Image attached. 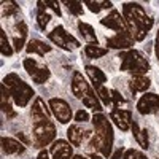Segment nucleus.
Instances as JSON below:
<instances>
[{
	"label": "nucleus",
	"instance_id": "nucleus-1",
	"mask_svg": "<svg viewBox=\"0 0 159 159\" xmlns=\"http://www.w3.org/2000/svg\"><path fill=\"white\" fill-rule=\"evenodd\" d=\"M92 137L89 140V148L96 153H100L105 159H110L113 154V143H115V130L110 119L105 113L92 115Z\"/></svg>",
	"mask_w": 159,
	"mask_h": 159
},
{
	"label": "nucleus",
	"instance_id": "nucleus-2",
	"mask_svg": "<svg viewBox=\"0 0 159 159\" xmlns=\"http://www.w3.org/2000/svg\"><path fill=\"white\" fill-rule=\"evenodd\" d=\"M123 18L127 22L130 34L134 35L135 42H143L150 34L154 19L147 15L145 8L137 2H124L123 3Z\"/></svg>",
	"mask_w": 159,
	"mask_h": 159
},
{
	"label": "nucleus",
	"instance_id": "nucleus-3",
	"mask_svg": "<svg viewBox=\"0 0 159 159\" xmlns=\"http://www.w3.org/2000/svg\"><path fill=\"white\" fill-rule=\"evenodd\" d=\"M2 84H5V88L8 89L10 96H11L16 107L24 108L25 105H29V102L35 97V91L32 89V86H29L18 73L5 75Z\"/></svg>",
	"mask_w": 159,
	"mask_h": 159
},
{
	"label": "nucleus",
	"instance_id": "nucleus-4",
	"mask_svg": "<svg viewBox=\"0 0 159 159\" xmlns=\"http://www.w3.org/2000/svg\"><path fill=\"white\" fill-rule=\"evenodd\" d=\"M119 57H121V65H119V70L130 73L132 76L135 75H147L150 72V61L145 57V54L139 49H127L119 52Z\"/></svg>",
	"mask_w": 159,
	"mask_h": 159
},
{
	"label": "nucleus",
	"instance_id": "nucleus-5",
	"mask_svg": "<svg viewBox=\"0 0 159 159\" xmlns=\"http://www.w3.org/2000/svg\"><path fill=\"white\" fill-rule=\"evenodd\" d=\"M32 135H34V145L38 150H45L46 147H51L57 139V129L51 119H43V121H35L32 126Z\"/></svg>",
	"mask_w": 159,
	"mask_h": 159
},
{
	"label": "nucleus",
	"instance_id": "nucleus-6",
	"mask_svg": "<svg viewBox=\"0 0 159 159\" xmlns=\"http://www.w3.org/2000/svg\"><path fill=\"white\" fill-rule=\"evenodd\" d=\"M46 37H48L49 42H52L57 48L65 49V51H75L76 48H81L80 40H76L72 34H69L62 25H56Z\"/></svg>",
	"mask_w": 159,
	"mask_h": 159
},
{
	"label": "nucleus",
	"instance_id": "nucleus-7",
	"mask_svg": "<svg viewBox=\"0 0 159 159\" xmlns=\"http://www.w3.org/2000/svg\"><path fill=\"white\" fill-rule=\"evenodd\" d=\"M22 65H24L25 72L29 73V76L32 78V81L35 84H45L51 76V70L46 67V65L40 64L38 61H35L32 57H25L22 61Z\"/></svg>",
	"mask_w": 159,
	"mask_h": 159
},
{
	"label": "nucleus",
	"instance_id": "nucleus-8",
	"mask_svg": "<svg viewBox=\"0 0 159 159\" xmlns=\"http://www.w3.org/2000/svg\"><path fill=\"white\" fill-rule=\"evenodd\" d=\"M48 105H49V110L52 113V116L56 118V121L61 123V124H69L72 121V118L75 116L72 113V108L67 100H64L61 97H52L48 100Z\"/></svg>",
	"mask_w": 159,
	"mask_h": 159
},
{
	"label": "nucleus",
	"instance_id": "nucleus-9",
	"mask_svg": "<svg viewBox=\"0 0 159 159\" xmlns=\"http://www.w3.org/2000/svg\"><path fill=\"white\" fill-rule=\"evenodd\" d=\"M137 42L134 35L130 34V30H126V32H119L113 37H108L105 40V48L107 49H118V51H127V49H132Z\"/></svg>",
	"mask_w": 159,
	"mask_h": 159
},
{
	"label": "nucleus",
	"instance_id": "nucleus-10",
	"mask_svg": "<svg viewBox=\"0 0 159 159\" xmlns=\"http://www.w3.org/2000/svg\"><path fill=\"white\" fill-rule=\"evenodd\" d=\"M100 24L103 25V27L115 30L116 34L129 30L127 22H126V19L123 18V13H119V11H118V10H115V8L108 13L107 16H103V18L100 19Z\"/></svg>",
	"mask_w": 159,
	"mask_h": 159
},
{
	"label": "nucleus",
	"instance_id": "nucleus-11",
	"mask_svg": "<svg viewBox=\"0 0 159 159\" xmlns=\"http://www.w3.org/2000/svg\"><path fill=\"white\" fill-rule=\"evenodd\" d=\"M137 111L140 115H154L159 111V96L154 92H145L137 100Z\"/></svg>",
	"mask_w": 159,
	"mask_h": 159
},
{
	"label": "nucleus",
	"instance_id": "nucleus-12",
	"mask_svg": "<svg viewBox=\"0 0 159 159\" xmlns=\"http://www.w3.org/2000/svg\"><path fill=\"white\" fill-rule=\"evenodd\" d=\"M110 118H111V123L123 132H127L132 126V111L129 108H111L110 111Z\"/></svg>",
	"mask_w": 159,
	"mask_h": 159
},
{
	"label": "nucleus",
	"instance_id": "nucleus-13",
	"mask_svg": "<svg viewBox=\"0 0 159 159\" xmlns=\"http://www.w3.org/2000/svg\"><path fill=\"white\" fill-rule=\"evenodd\" d=\"M49 154L51 159H72L73 154V145L69 140H64V139H57L54 143L49 147Z\"/></svg>",
	"mask_w": 159,
	"mask_h": 159
},
{
	"label": "nucleus",
	"instance_id": "nucleus-14",
	"mask_svg": "<svg viewBox=\"0 0 159 159\" xmlns=\"http://www.w3.org/2000/svg\"><path fill=\"white\" fill-rule=\"evenodd\" d=\"M27 34H29V29H27V24L24 21H16L15 25L11 29V40H13V48H15L16 52L22 51V48H25V40H27Z\"/></svg>",
	"mask_w": 159,
	"mask_h": 159
},
{
	"label": "nucleus",
	"instance_id": "nucleus-15",
	"mask_svg": "<svg viewBox=\"0 0 159 159\" xmlns=\"http://www.w3.org/2000/svg\"><path fill=\"white\" fill-rule=\"evenodd\" d=\"M70 89H72V94H73L76 99L83 100L84 96L92 89V86L86 81V78L83 76L81 72L75 70L73 75H72V84H70Z\"/></svg>",
	"mask_w": 159,
	"mask_h": 159
},
{
	"label": "nucleus",
	"instance_id": "nucleus-16",
	"mask_svg": "<svg viewBox=\"0 0 159 159\" xmlns=\"http://www.w3.org/2000/svg\"><path fill=\"white\" fill-rule=\"evenodd\" d=\"M92 130H86L80 124H70L67 129V139L73 147H80L83 143V140H91Z\"/></svg>",
	"mask_w": 159,
	"mask_h": 159
},
{
	"label": "nucleus",
	"instance_id": "nucleus-17",
	"mask_svg": "<svg viewBox=\"0 0 159 159\" xmlns=\"http://www.w3.org/2000/svg\"><path fill=\"white\" fill-rule=\"evenodd\" d=\"M51 110H49V105H46V102L42 97H35L34 103L30 107V116L35 121H43V119H51Z\"/></svg>",
	"mask_w": 159,
	"mask_h": 159
},
{
	"label": "nucleus",
	"instance_id": "nucleus-18",
	"mask_svg": "<svg viewBox=\"0 0 159 159\" xmlns=\"http://www.w3.org/2000/svg\"><path fill=\"white\" fill-rule=\"evenodd\" d=\"M130 130H132V135H134L137 145L142 148V150H148L150 148V132L147 127H140V124L135 121H132V126H130Z\"/></svg>",
	"mask_w": 159,
	"mask_h": 159
},
{
	"label": "nucleus",
	"instance_id": "nucleus-19",
	"mask_svg": "<svg viewBox=\"0 0 159 159\" xmlns=\"http://www.w3.org/2000/svg\"><path fill=\"white\" fill-rule=\"evenodd\" d=\"M84 72H86V76L91 80V86L94 89L105 86V83H107V75L96 65H84Z\"/></svg>",
	"mask_w": 159,
	"mask_h": 159
},
{
	"label": "nucleus",
	"instance_id": "nucleus-20",
	"mask_svg": "<svg viewBox=\"0 0 159 159\" xmlns=\"http://www.w3.org/2000/svg\"><path fill=\"white\" fill-rule=\"evenodd\" d=\"M0 145H2V151L5 154H22L25 151V145L13 137H2Z\"/></svg>",
	"mask_w": 159,
	"mask_h": 159
},
{
	"label": "nucleus",
	"instance_id": "nucleus-21",
	"mask_svg": "<svg viewBox=\"0 0 159 159\" xmlns=\"http://www.w3.org/2000/svg\"><path fill=\"white\" fill-rule=\"evenodd\" d=\"M151 86V80L147 75H135V76H130L129 80V89L132 94H137V92H147Z\"/></svg>",
	"mask_w": 159,
	"mask_h": 159
},
{
	"label": "nucleus",
	"instance_id": "nucleus-22",
	"mask_svg": "<svg viewBox=\"0 0 159 159\" xmlns=\"http://www.w3.org/2000/svg\"><path fill=\"white\" fill-rule=\"evenodd\" d=\"M49 8L46 7V2L43 0H38L37 2V24L40 30H46L48 24L51 21V15H49Z\"/></svg>",
	"mask_w": 159,
	"mask_h": 159
},
{
	"label": "nucleus",
	"instance_id": "nucleus-23",
	"mask_svg": "<svg viewBox=\"0 0 159 159\" xmlns=\"http://www.w3.org/2000/svg\"><path fill=\"white\" fill-rule=\"evenodd\" d=\"M78 32L80 35H83V38L88 42V45H99V38L96 35V30L91 24L84 21H78Z\"/></svg>",
	"mask_w": 159,
	"mask_h": 159
},
{
	"label": "nucleus",
	"instance_id": "nucleus-24",
	"mask_svg": "<svg viewBox=\"0 0 159 159\" xmlns=\"http://www.w3.org/2000/svg\"><path fill=\"white\" fill-rule=\"evenodd\" d=\"M52 48L48 45V43H45V42H42V40H30V42L27 43V46H25V51L29 52V54H37V56H45L46 52H49Z\"/></svg>",
	"mask_w": 159,
	"mask_h": 159
},
{
	"label": "nucleus",
	"instance_id": "nucleus-25",
	"mask_svg": "<svg viewBox=\"0 0 159 159\" xmlns=\"http://www.w3.org/2000/svg\"><path fill=\"white\" fill-rule=\"evenodd\" d=\"M84 7L91 11V13H100L102 10H113V3L111 2H107V0H86V2H83Z\"/></svg>",
	"mask_w": 159,
	"mask_h": 159
},
{
	"label": "nucleus",
	"instance_id": "nucleus-26",
	"mask_svg": "<svg viewBox=\"0 0 159 159\" xmlns=\"http://www.w3.org/2000/svg\"><path fill=\"white\" fill-rule=\"evenodd\" d=\"M11 96H10V92L8 89L5 88V84H2V111L8 116V118H15L16 113L15 110H13V105H11Z\"/></svg>",
	"mask_w": 159,
	"mask_h": 159
},
{
	"label": "nucleus",
	"instance_id": "nucleus-27",
	"mask_svg": "<svg viewBox=\"0 0 159 159\" xmlns=\"http://www.w3.org/2000/svg\"><path fill=\"white\" fill-rule=\"evenodd\" d=\"M84 54L89 57V59H99V57H103L108 54V49L107 48H102L100 45H88L84 46Z\"/></svg>",
	"mask_w": 159,
	"mask_h": 159
},
{
	"label": "nucleus",
	"instance_id": "nucleus-28",
	"mask_svg": "<svg viewBox=\"0 0 159 159\" xmlns=\"http://www.w3.org/2000/svg\"><path fill=\"white\" fill-rule=\"evenodd\" d=\"M0 51H2V56L5 57H11L15 54V48H13V45H10L8 35L3 29L0 30Z\"/></svg>",
	"mask_w": 159,
	"mask_h": 159
},
{
	"label": "nucleus",
	"instance_id": "nucleus-29",
	"mask_svg": "<svg viewBox=\"0 0 159 159\" xmlns=\"http://www.w3.org/2000/svg\"><path fill=\"white\" fill-rule=\"evenodd\" d=\"M62 5L67 8V10L70 11V15H73V16H81L83 13H84V10H83L84 3L80 2V0H73V2H70V0H65V2H62Z\"/></svg>",
	"mask_w": 159,
	"mask_h": 159
},
{
	"label": "nucleus",
	"instance_id": "nucleus-30",
	"mask_svg": "<svg viewBox=\"0 0 159 159\" xmlns=\"http://www.w3.org/2000/svg\"><path fill=\"white\" fill-rule=\"evenodd\" d=\"M19 11V5L15 2V0H2V16L3 18H8V16H13Z\"/></svg>",
	"mask_w": 159,
	"mask_h": 159
},
{
	"label": "nucleus",
	"instance_id": "nucleus-31",
	"mask_svg": "<svg viewBox=\"0 0 159 159\" xmlns=\"http://www.w3.org/2000/svg\"><path fill=\"white\" fill-rule=\"evenodd\" d=\"M111 108H129V103L127 100L119 94V91L111 89Z\"/></svg>",
	"mask_w": 159,
	"mask_h": 159
},
{
	"label": "nucleus",
	"instance_id": "nucleus-32",
	"mask_svg": "<svg viewBox=\"0 0 159 159\" xmlns=\"http://www.w3.org/2000/svg\"><path fill=\"white\" fill-rule=\"evenodd\" d=\"M123 159H150L147 154L140 150H134V148H129L124 151V156Z\"/></svg>",
	"mask_w": 159,
	"mask_h": 159
},
{
	"label": "nucleus",
	"instance_id": "nucleus-33",
	"mask_svg": "<svg viewBox=\"0 0 159 159\" xmlns=\"http://www.w3.org/2000/svg\"><path fill=\"white\" fill-rule=\"evenodd\" d=\"M73 119H75V123H76V124H80V123H88L89 119H92V116H91L86 110H78V111L75 113Z\"/></svg>",
	"mask_w": 159,
	"mask_h": 159
},
{
	"label": "nucleus",
	"instance_id": "nucleus-34",
	"mask_svg": "<svg viewBox=\"0 0 159 159\" xmlns=\"http://www.w3.org/2000/svg\"><path fill=\"white\" fill-rule=\"evenodd\" d=\"M46 7L51 8L54 11L56 16H62V11H61V2H56V0H48L46 2Z\"/></svg>",
	"mask_w": 159,
	"mask_h": 159
},
{
	"label": "nucleus",
	"instance_id": "nucleus-35",
	"mask_svg": "<svg viewBox=\"0 0 159 159\" xmlns=\"http://www.w3.org/2000/svg\"><path fill=\"white\" fill-rule=\"evenodd\" d=\"M35 159H51V154H49L48 150H40Z\"/></svg>",
	"mask_w": 159,
	"mask_h": 159
},
{
	"label": "nucleus",
	"instance_id": "nucleus-36",
	"mask_svg": "<svg viewBox=\"0 0 159 159\" xmlns=\"http://www.w3.org/2000/svg\"><path fill=\"white\" fill-rule=\"evenodd\" d=\"M123 156H124V150L123 148H118V150H115V153L111 154L110 159H123Z\"/></svg>",
	"mask_w": 159,
	"mask_h": 159
},
{
	"label": "nucleus",
	"instance_id": "nucleus-37",
	"mask_svg": "<svg viewBox=\"0 0 159 159\" xmlns=\"http://www.w3.org/2000/svg\"><path fill=\"white\" fill-rule=\"evenodd\" d=\"M154 54L159 61V29H157V34H156V38H154Z\"/></svg>",
	"mask_w": 159,
	"mask_h": 159
},
{
	"label": "nucleus",
	"instance_id": "nucleus-38",
	"mask_svg": "<svg viewBox=\"0 0 159 159\" xmlns=\"http://www.w3.org/2000/svg\"><path fill=\"white\" fill-rule=\"evenodd\" d=\"M88 157H89V159H105V157H103L100 153H91Z\"/></svg>",
	"mask_w": 159,
	"mask_h": 159
},
{
	"label": "nucleus",
	"instance_id": "nucleus-39",
	"mask_svg": "<svg viewBox=\"0 0 159 159\" xmlns=\"http://www.w3.org/2000/svg\"><path fill=\"white\" fill-rule=\"evenodd\" d=\"M16 137H18L21 142H24V143H29V142H27V139H25V135H24V134H21V132H18V134H16Z\"/></svg>",
	"mask_w": 159,
	"mask_h": 159
},
{
	"label": "nucleus",
	"instance_id": "nucleus-40",
	"mask_svg": "<svg viewBox=\"0 0 159 159\" xmlns=\"http://www.w3.org/2000/svg\"><path fill=\"white\" fill-rule=\"evenodd\" d=\"M72 159H89L88 156H83V154H75Z\"/></svg>",
	"mask_w": 159,
	"mask_h": 159
},
{
	"label": "nucleus",
	"instance_id": "nucleus-41",
	"mask_svg": "<svg viewBox=\"0 0 159 159\" xmlns=\"http://www.w3.org/2000/svg\"><path fill=\"white\" fill-rule=\"evenodd\" d=\"M157 159H159V157H157Z\"/></svg>",
	"mask_w": 159,
	"mask_h": 159
}]
</instances>
